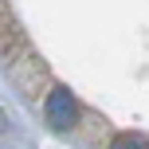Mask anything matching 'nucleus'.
<instances>
[{
	"label": "nucleus",
	"mask_w": 149,
	"mask_h": 149,
	"mask_svg": "<svg viewBox=\"0 0 149 149\" xmlns=\"http://www.w3.org/2000/svg\"><path fill=\"white\" fill-rule=\"evenodd\" d=\"M47 114H51V126H71V118H74V106H71V94L67 90H55L51 94V102H47Z\"/></svg>",
	"instance_id": "nucleus-1"
},
{
	"label": "nucleus",
	"mask_w": 149,
	"mask_h": 149,
	"mask_svg": "<svg viewBox=\"0 0 149 149\" xmlns=\"http://www.w3.org/2000/svg\"><path fill=\"white\" fill-rule=\"evenodd\" d=\"M114 149H141V145H137L134 137H118V141H114Z\"/></svg>",
	"instance_id": "nucleus-2"
}]
</instances>
